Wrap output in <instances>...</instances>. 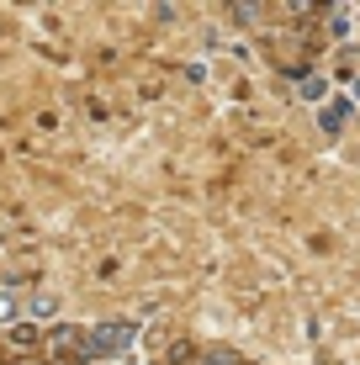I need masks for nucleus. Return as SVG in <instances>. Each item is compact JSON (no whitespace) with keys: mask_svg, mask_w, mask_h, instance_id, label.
Here are the masks:
<instances>
[{"mask_svg":"<svg viewBox=\"0 0 360 365\" xmlns=\"http://www.w3.org/2000/svg\"><path fill=\"white\" fill-rule=\"evenodd\" d=\"M344 111H350V101H334V106H324V133H339V128H344Z\"/></svg>","mask_w":360,"mask_h":365,"instance_id":"nucleus-1","label":"nucleus"},{"mask_svg":"<svg viewBox=\"0 0 360 365\" xmlns=\"http://www.w3.org/2000/svg\"><path fill=\"white\" fill-rule=\"evenodd\" d=\"M355 91H360V85H355Z\"/></svg>","mask_w":360,"mask_h":365,"instance_id":"nucleus-2","label":"nucleus"}]
</instances>
